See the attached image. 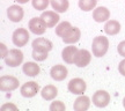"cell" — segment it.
Returning <instances> with one entry per match:
<instances>
[{
  "mask_svg": "<svg viewBox=\"0 0 125 111\" xmlns=\"http://www.w3.org/2000/svg\"><path fill=\"white\" fill-rule=\"evenodd\" d=\"M68 71L64 65H54L51 70H50V75L51 78L56 81H62L67 78Z\"/></svg>",
  "mask_w": 125,
  "mask_h": 111,
  "instance_id": "14",
  "label": "cell"
},
{
  "mask_svg": "<svg viewBox=\"0 0 125 111\" xmlns=\"http://www.w3.org/2000/svg\"><path fill=\"white\" fill-rule=\"evenodd\" d=\"M20 91H21V95L23 97H27V98L34 97L36 94L40 91V86L35 81H29V82H26V83L22 84Z\"/></svg>",
  "mask_w": 125,
  "mask_h": 111,
  "instance_id": "7",
  "label": "cell"
},
{
  "mask_svg": "<svg viewBox=\"0 0 125 111\" xmlns=\"http://www.w3.org/2000/svg\"><path fill=\"white\" fill-rule=\"evenodd\" d=\"M68 91L74 95H82V94L86 91V88H87V84L82 79L80 78H75V79H72L70 82H68Z\"/></svg>",
  "mask_w": 125,
  "mask_h": 111,
  "instance_id": "5",
  "label": "cell"
},
{
  "mask_svg": "<svg viewBox=\"0 0 125 111\" xmlns=\"http://www.w3.org/2000/svg\"><path fill=\"white\" fill-rule=\"evenodd\" d=\"M29 37H30V36H29V32H28L27 29L19 28V29H16V30L13 32L12 40H13V43L15 46L21 48V46H24V45L28 43Z\"/></svg>",
  "mask_w": 125,
  "mask_h": 111,
  "instance_id": "4",
  "label": "cell"
},
{
  "mask_svg": "<svg viewBox=\"0 0 125 111\" xmlns=\"http://www.w3.org/2000/svg\"><path fill=\"white\" fill-rule=\"evenodd\" d=\"M19 79L12 75H4L0 78V90L1 91H12L19 87Z\"/></svg>",
  "mask_w": 125,
  "mask_h": 111,
  "instance_id": "3",
  "label": "cell"
},
{
  "mask_svg": "<svg viewBox=\"0 0 125 111\" xmlns=\"http://www.w3.org/2000/svg\"><path fill=\"white\" fill-rule=\"evenodd\" d=\"M8 51L9 50H7V48H6V45H5L4 43H0V57L4 59V58L7 56Z\"/></svg>",
  "mask_w": 125,
  "mask_h": 111,
  "instance_id": "29",
  "label": "cell"
},
{
  "mask_svg": "<svg viewBox=\"0 0 125 111\" xmlns=\"http://www.w3.org/2000/svg\"><path fill=\"white\" fill-rule=\"evenodd\" d=\"M5 64L9 67H16L21 65L23 61V53L21 50L19 49H12L8 51L7 56L4 58Z\"/></svg>",
  "mask_w": 125,
  "mask_h": 111,
  "instance_id": "2",
  "label": "cell"
},
{
  "mask_svg": "<svg viewBox=\"0 0 125 111\" xmlns=\"http://www.w3.org/2000/svg\"><path fill=\"white\" fill-rule=\"evenodd\" d=\"M41 18L45 22L48 28H53L59 22V19H60L58 13L56 10H46V12H43L42 15H41Z\"/></svg>",
  "mask_w": 125,
  "mask_h": 111,
  "instance_id": "12",
  "label": "cell"
},
{
  "mask_svg": "<svg viewBox=\"0 0 125 111\" xmlns=\"http://www.w3.org/2000/svg\"><path fill=\"white\" fill-rule=\"evenodd\" d=\"M66 107L62 101H54L50 105V111H65Z\"/></svg>",
  "mask_w": 125,
  "mask_h": 111,
  "instance_id": "25",
  "label": "cell"
},
{
  "mask_svg": "<svg viewBox=\"0 0 125 111\" xmlns=\"http://www.w3.org/2000/svg\"><path fill=\"white\" fill-rule=\"evenodd\" d=\"M23 73L28 76H36L40 74L41 72V67L40 65H37L36 62L32 61H27L22 67Z\"/></svg>",
  "mask_w": 125,
  "mask_h": 111,
  "instance_id": "19",
  "label": "cell"
},
{
  "mask_svg": "<svg viewBox=\"0 0 125 111\" xmlns=\"http://www.w3.org/2000/svg\"><path fill=\"white\" fill-rule=\"evenodd\" d=\"M15 1H18L19 4H26V2H28L29 0H15Z\"/></svg>",
  "mask_w": 125,
  "mask_h": 111,
  "instance_id": "31",
  "label": "cell"
},
{
  "mask_svg": "<svg viewBox=\"0 0 125 111\" xmlns=\"http://www.w3.org/2000/svg\"><path fill=\"white\" fill-rule=\"evenodd\" d=\"M121 23L118 22L117 20H108L105 26H104V31L107 32L108 35H117L121 31Z\"/></svg>",
  "mask_w": 125,
  "mask_h": 111,
  "instance_id": "20",
  "label": "cell"
},
{
  "mask_svg": "<svg viewBox=\"0 0 125 111\" xmlns=\"http://www.w3.org/2000/svg\"><path fill=\"white\" fill-rule=\"evenodd\" d=\"M93 103L95 107L104 108L110 103V95L105 90H97L93 95Z\"/></svg>",
  "mask_w": 125,
  "mask_h": 111,
  "instance_id": "6",
  "label": "cell"
},
{
  "mask_svg": "<svg viewBox=\"0 0 125 111\" xmlns=\"http://www.w3.org/2000/svg\"><path fill=\"white\" fill-rule=\"evenodd\" d=\"M123 105H124V108H125V97H124V100H123Z\"/></svg>",
  "mask_w": 125,
  "mask_h": 111,
  "instance_id": "32",
  "label": "cell"
},
{
  "mask_svg": "<svg viewBox=\"0 0 125 111\" xmlns=\"http://www.w3.org/2000/svg\"><path fill=\"white\" fill-rule=\"evenodd\" d=\"M16 111L18 110V108H16V105H14V104H12V103H6V104H4L2 107H1V109H0V111Z\"/></svg>",
  "mask_w": 125,
  "mask_h": 111,
  "instance_id": "27",
  "label": "cell"
},
{
  "mask_svg": "<svg viewBox=\"0 0 125 111\" xmlns=\"http://www.w3.org/2000/svg\"><path fill=\"white\" fill-rule=\"evenodd\" d=\"M118 71H119V73H121L122 75L125 76V59L119 62V65H118Z\"/></svg>",
  "mask_w": 125,
  "mask_h": 111,
  "instance_id": "30",
  "label": "cell"
},
{
  "mask_svg": "<svg viewBox=\"0 0 125 111\" xmlns=\"http://www.w3.org/2000/svg\"><path fill=\"white\" fill-rule=\"evenodd\" d=\"M23 15H24L23 8L19 5H12L7 9V16L12 22H20L23 19Z\"/></svg>",
  "mask_w": 125,
  "mask_h": 111,
  "instance_id": "10",
  "label": "cell"
},
{
  "mask_svg": "<svg viewBox=\"0 0 125 111\" xmlns=\"http://www.w3.org/2000/svg\"><path fill=\"white\" fill-rule=\"evenodd\" d=\"M109 49V40L104 36H97L93 40L92 43V50H93V54L96 58H101L105 56Z\"/></svg>",
  "mask_w": 125,
  "mask_h": 111,
  "instance_id": "1",
  "label": "cell"
},
{
  "mask_svg": "<svg viewBox=\"0 0 125 111\" xmlns=\"http://www.w3.org/2000/svg\"><path fill=\"white\" fill-rule=\"evenodd\" d=\"M32 2V7L37 10H44L48 8L50 4V0H31Z\"/></svg>",
  "mask_w": 125,
  "mask_h": 111,
  "instance_id": "24",
  "label": "cell"
},
{
  "mask_svg": "<svg viewBox=\"0 0 125 111\" xmlns=\"http://www.w3.org/2000/svg\"><path fill=\"white\" fill-rule=\"evenodd\" d=\"M72 28V26H71V23L68 22V21H64V22H60L56 27V34L59 36V37H62V36L66 34L67 31L70 30Z\"/></svg>",
  "mask_w": 125,
  "mask_h": 111,
  "instance_id": "23",
  "label": "cell"
},
{
  "mask_svg": "<svg viewBox=\"0 0 125 111\" xmlns=\"http://www.w3.org/2000/svg\"><path fill=\"white\" fill-rule=\"evenodd\" d=\"M97 5V0H79V7L83 12H89L95 9Z\"/></svg>",
  "mask_w": 125,
  "mask_h": 111,
  "instance_id": "22",
  "label": "cell"
},
{
  "mask_svg": "<svg viewBox=\"0 0 125 111\" xmlns=\"http://www.w3.org/2000/svg\"><path fill=\"white\" fill-rule=\"evenodd\" d=\"M117 51H118V53L121 54L122 57H125V40L121 42L118 46H117Z\"/></svg>",
  "mask_w": 125,
  "mask_h": 111,
  "instance_id": "28",
  "label": "cell"
},
{
  "mask_svg": "<svg viewBox=\"0 0 125 111\" xmlns=\"http://www.w3.org/2000/svg\"><path fill=\"white\" fill-rule=\"evenodd\" d=\"M48 53L49 52H41V51H36L32 50V58L35 59L36 61H43L48 58Z\"/></svg>",
  "mask_w": 125,
  "mask_h": 111,
  "instance_id": "26",
  "label": "cell"
},
{
  "mask_svg": "<svg viewBox=\"0 0 125 111\" xmlns=\"http://www.w3.org/2000/svg\"><path fill=\"white\" fill-rule=\"evenodd\" d=\"M110 18V10L107 8V7H103V6H100L97 8H95L93 10V19L94 21H96L98 23L102 22H107Z\"/></svg>",
  "mask_w": 125,
  "mask_h": 111,
  "instance_id": "15",
  "label": "cell"
},
{
  "mask_svg": "<svg viewBox=\"0 0 125 111\" xmlns=\"http://www.w3.org/2000/svg\"><path fill=\"white\" fill-rule=\"evenodd\" d=\"M32 50L41 51V52H49L52 50V43L49 40H46L44 37H38L32 42Z\"/></svg>",
  "mask_w": 125,
  "mask_h": 111,
  "instance_id": "11",
  "label": "cell"
},
{
  "mask_svg": "<svg viewBox=\"0 0 125 111\" xmlns=\"http://www.w3.org/2000/svg\"><path fill=\"white\" fill-rule=\"evenodd\" d=\"M41 95H42V97L44 98L45 101H52L58 95V89L53 84H48V86H45L44 88L42 89Z\"/></svg>",
  "mask_w": 125,
  "mask_h": 111,
  "instance_id": "18",
  "label": "cell"
},
{
  "mask_svg": "<svg viewBox=\"0 0 125 111\" xmlns=\"http://www.w3.org/2000/svg\"><path fill=\"white\" fill-rule=\"evenodd\" d=\"M80 37H81L80 29L76 27H72L62 38V42L66 43V44H75L76 42H79Z\"/></svg>",
  "mask_w": 125,
  "mask_h": 111,
  "instance_id": "13",
  "label": "cell"
},
{
  "mask_svg": "<svg viewBox=\"0 0 125 111\" xmlns=\"http://www.w3.org/2000/svg\"><path fill=\"white\" fill-rule=\"evenodd\" d=\"M50 4L57 13H65L70 7L68 0H50Z\"/></svg>",
  "mask_w": 125,
  "mask_h": 111,
  "instance_id": "21",
  "label": "cell"
},
{
  "mask_svg": "<svg viewBox=\"0 0 125 111\" xmlns=\"http://www.w3.org/2000/svg\"><path fill=\"white\" fill-rule=\"evenodd\" d=\"M90 60H92V54L88 50L81 49L78 51V53L74 59V65L78 67H86L87 65H89Z\"/></svg>",
  "mask_w": 125,
  "mask_h": 111,
  "instance_id": "9",
  "label": "cell"
},
{
  "mask_svg": "<svg viewBox=\"0 0 125 111\" xmlns=\"http://www.w3.org/2000/svg\"><path fill=\"white\" fill-rule=\"evenodd\" d=\"M79 49L76 46H66L65 49L62 51V60L67 64H74V59L78 53Z\"/></svg>",
  "mask_w": 125,
  "mask_h": 111,
  "instance_id": "16",
  "label": "cell"
},
{
  "mask_svg": "<svg viewBox=\"0 0 125 111\" xmlns=\"http://www.w3.org/2000/svg\"><path fill=\"white\" fill-rule=\"evenodd\" d=\"M46 24L42 18H32L29 21V30L35 35H43L46 30Z\"/></svg>",
  "mask_w": 125,
  "mask_h": 111,
  "instance_id": "8",
  "label": "cell"
},
{
  "mask_svg": "<svg viewBox=\"0 0 125 111\" xmlns=\"http://www.w3.org/2000/svg\"><path fill=\"white\" fill-rule=\"evenodd\" d=\"M90 105V100L88 96L86 95H81L74 101V104H73V109L75 111H86L89 109Z\"/></svg>",
  "mask_w": 125,
  "mask_h": 111,
  "instance_id": "17",
  "label": "cell"
}]
</instances>
